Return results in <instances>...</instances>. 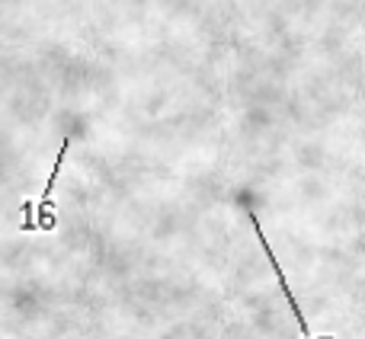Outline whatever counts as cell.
<instances>
[{
    "label": "cell",
    "instance_id": "cell-1",
    "mask_svg": "<svg viewBox=\"0 0 365 339\" xmlns=\"http://www.w3.org/2000/svg\"><path fill=\"white\" fill-rule=\"evenodd\" d=\"M244 208H247V218H250V224H253V231H257V237H259V246H263V253H266V259L272 263V272H276V278H279V288H282V295H285V301H289V308H292V314H295V323H298V330H302V336L304 339H311V327H308V320H304V314H302V308H298V301H295V295H292V285H289V278H285V272H282V266H279V259H276V253H272V246L266 244V234H263V224H259V218H257V212L250 208V202L244 199Z\"/></svg>",
    "mask_w": 365,
    "mask_h": 339
}]
</instances>
